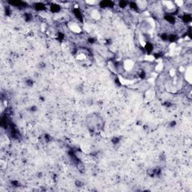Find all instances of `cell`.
I'll use <instances>...</instances> for the list:
<instances>
[{"mask_svg": "<svg viewBox=\"0 0 192 192\" xmlns=\"http://www.w3.org/2000/svg\"><path fill=\"white\" fill-rule=\"evenodd\" d=\"M134 66V62L131 59H125L123 62V65H122L124 71H131Z\"/></svg>", "mask_w": 192, "mask_h": 192, "instance_id": "cell-1", "label": "cell"}, {"mask_svg": "<svg viewBox=\"0 0 192 192\" xmlns=\"http://www.w3.org/2000/svg\"><path fill=\"white\" fill-rule=\"evenodd\" d=\"M68 26L71 31H72L74 33H80L82 31L80 26L77 23H74V22H70V23H68Z\"/></svg>", "mask_w": 192, "mask_h": 192, "instance_id": "cell-2", "label": "cell"}, {"mask_svg": "<svg viewBox=\"0 0 192 192\" xmlns=\"http://www.w3.org/2000/svg\"><path fill=\"white\" fill-rule=\"evenodd\" d=\"M162 4L164 5V8L167 10L168 12L172 13L176 11V5L173 2H163Z\"/></svg>", "mask_w": 192, "mask_h": 192, "instance_id": "cell-3", "label": "cell"}, {"mask_svg": "<svg viewBox=\"0 0 192 192\" xmlns=\"http://www.w3.org/2000/svg\"><path fill=\"white\" fill-rule=\"evenodd\" d=\"M163 68H164V64L162 62H158V64L155 65V71L158 72V73L162 71Z\"/></svg>", "mask_w": 192, "mask_h": 192, "instance_id": "cell-4", "label": "cell"}, {"mask_svg": "<svg viewBox=\"0 0 192 192\" xmlns=\"http://www.w3.org/2000/svg\"><path fill=\"white\" fill-rule=\"evenodd\" d=\"M144 59H145V61H146V62H153L154 60H155V57L152 54H147V55L145 56Z\"/></svg>", "mask_w": 192, "mask_h": 192, "instance_id": "cell-5", "label": "cell"}, {"mask_svg": "<svg viewBox=\"0 0 192 192\" xmlns=\"http://www.w3.org/2000/svg\"><path fill=\"white\" fill-rule=\"evenodd\" d=\"M176 74V69H174V68H171L169 71V75H170V77H175Z\"/></svg>", "mask_w": 192, "mask_h": 192, "instance_id": "cell-6", "label": "cell"}, {"mask_svg": "<svg viewBox=\"0 0 192 192\" xmlns=\"http://www.w3.org/2000/svg\"><path fill=\"white\" fill-rule=\"evenodd\" d=\"M0 167H1L2 169L6 168V162L5 161L1 160V162H0Z\"/></svg>", "mask_w": 192, "mask_h": 192, "instance_id": "cell-7", "label": "cell"}, {"mask_svg": "<svg viewBox=\"0 0 192 192\" xmlns=\"http://www.w3.org/2000/svg\"><path fill=\"white\" fill-rule=\"evenodd\" d=\"M41 31H43V32L46 31V30H47V26H46L45 23H41Z\"/></svg>", "mask_w": 192, "mask_h": 192, "instance_id": "cell-8", "label": "cell"}]
</instances>
